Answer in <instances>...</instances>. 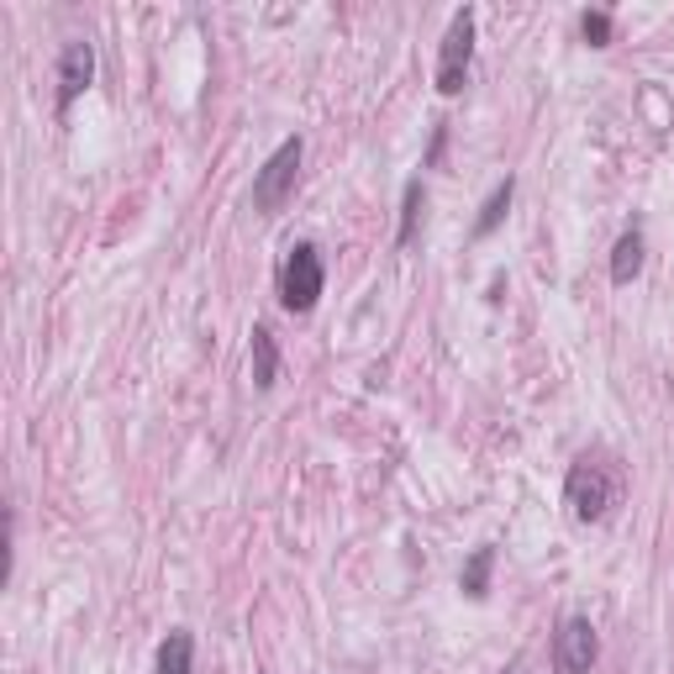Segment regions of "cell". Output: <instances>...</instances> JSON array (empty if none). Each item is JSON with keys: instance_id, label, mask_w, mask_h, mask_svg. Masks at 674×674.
<instances>
[{"instance_id": "cell-6", "label": "cell", "mask_w": 674, "mask_h": 674, "mask_svg": "<svg viewBox=\"0 0 674 674\" xmlns=\"http://www.w3.org/2000/svg\"><path fill=\"white\" fill-rule=\"evenodd\" d=\"M90 80H95V48H90L85 37L63 43V54H59V117L85 95Z\"/></svg>"}, {"instance_id": "cell-11", "label": "cell", "mask_w": 674, "mask_h": 674, "mask_svg": "<svg viewBox=\"0 0 674 674\" xmlns=\"http://www.w3.org/2000/svg\"><path fill=\"white\" fill-rule=\"evenodd\" d=\"M511 196H517V179L506 175L496 185V190H490V201L480 205V222H474V237H490L500 227V222H506V211H511Z\"/></svg>"}, {"instance_id": "cell-8", "label": "cell", "mask_w": 674, "mask_h": 674, "mask_svg": "<svg viewBox=\"0 0 674 674\" xmlns=\"http://www.w3.org/2000/svg\"><path fill=\"white\" fill-rule=\"evenodd\" d=\"M274 380H280V348H274V332L259 322L253 327V385L274 390Z\"/></svg>"}, {"instance_id": "cell-9", "label": "cell", "mask_w": 674, "mask_h": 674, "mask_svg": "<svg viewBox=\"0 0 674 674\" xmlns=\"http://www.w3.org/2000/svg\"><path fill=\"white\" fill-rule=\"evenodd\" d=\"M490 564H496V548L480 543L470 554V564H464V575H459V590H464L470 601H485V595H490Z\"/></svg>"}, {"instance_id": "cell-12", "label": "cell", "mask_w": 674, "mask_h": 674, "mask_svg": "<svg viewBox=\"0 0 674 674\" xmlns=\"http://www.w3.org/2000/svg\"><path fill=\"white\" fill-rule=\"evenodd\" d=\"M422 205H427V190H422V179H406V196H401V233H395V243H401V248H406L411 237H416Z\"/></svg>"}, {"instance_id": "cell-7", "label": "cell", "mask_w": 674, "mask_h": 674, "mask_svg": "<svg viewBox=\"0 0 674 674\" xmlns=\"http://www.w3.org/2000/svg\"><path fill=\"white\" fill-rule=\"evenodd\" d=\"M638 274H643V233L632 227V233L616 237L612 248V285H632Z\"/></svg>"}, {"instance_id": "cell-3", "label": "cell", "mask_w": 674, "mask_h": 674, "mask_svg": "<svg viewBox=\"0 0 674 674\" xmlns=\"http://www.w3.org/2000/svg\"><path fill=\"white\" fill-rule=\"evenodd\" d=\"M470 63H474V11H453V22L442 32V48H438V69H433V80H438V95H459V90L470 85Z\"/></svg>"}, {"instance_id": "cell-5", "label": "cell", "mask_w": 674, "mask_h": 674, "mask_svg": "<svg viewBox=\"0 0 674 674\" xmlns=\"http://www.w3.org/2000/svg\"><path fill=\"white\" fill-rule=\"evenodd\" d=\"M595 653H601V638L590 627V616H564L554 632V664L558 674H590L595 670Z\"/></svg>"}, {"instance_id": "cell-10", "label": "cell", "mask_w": 674, "mask_h": 674, "mask_svg": "<svg viewBox=\"0 0 674 674\" xmlns=\"http://www.w3.org/2000/svg\"><path fill=\"white\" fill-rule=\"evenodd\" d=\"M190 659H196V638L175 627L164 643H158V674H190Z\"/></svg>"}, {"instance_id": "cell-2", "label": "cell", "mask_w": 674, "mask_h": 674, "mask_svg": "<svg viewBox=\"0 0 674 674\" xmlns=\"http://www.w3.org/2000/svg\"><path fill=\"white\" fill-rule=\"evenodd\" d=\"M322 285H327V269H322V253L317 243H295L285 253V269H280V306L306 317L317 300H322Z\"/></svg>"}, {"instance_id": "cell-4", "label": "cell", "mask_w": 674, "mask_h": 674, "mask_svg": "<svg viewBox=\"0 0 674 674\" xmlns=\"http://www.w3.org/2000/svg\"><path fill=\"white\" fill-rule=\"evenodd\" d=\"M300 153H306L300 132H295V138H285V143H280L274 153H269V158H264V169H259V179H253V211L274 216L280 205L291 201V190H295V169H300Z\"/></svg>"}, {"instance_id": "cell-13", "label": "cell", "mask_w": 674, "mask_h": 674, "mask_svg": "<svg viewBox=\"0 0 674 674\" xmlns=\"http://www.w3.org/2000/svg\"><path fill=\"white\" fill-rule=\"evenodd\" d=\"M580 32H586L590 48H606V43H612V16H606V11H586V16H580Z\"/></svg>"}, {"instance_id": "cell-1", "label": "cell", "mask_w": 674, "mask_h": 674, "mask_svg": "<svg viewBox=\"0 0 674 674\" xmlns=\"http://www.w3.org/2000/svg\"><path fill=\"white\" fill-rule=\"evenodd\" d=\"M564 500H569L575 522H601L616 506V470L601 453L575 459V464H569V480H564Z\"/></svg>"}]
</instances>
